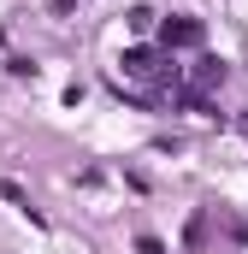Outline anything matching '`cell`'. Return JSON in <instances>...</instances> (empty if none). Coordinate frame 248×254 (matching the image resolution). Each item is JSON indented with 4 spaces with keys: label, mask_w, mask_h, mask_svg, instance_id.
Wrapping results in <instances>:
<instances>
[{
    "label": "cell",
    "mask_w": 248,
    "mask_h": 254,
    "mask_svg": "<svg viewBox=\"0 0 248 254\" xmlns=\"http://www.w3.org/2000/svg\"><path fill=\"white\" fill-rule=\"evenodd\" d=\"M178 60L172 54H160V48H124L119 60V89L130 83V89H178Z\"/></svg>",
    "instance_id": "obj_1"
},
{
    "label": "cell",
    "mask_w": 248,
    "mask_h": 254,
    "mask_svg": "<svg viewBox=\"0 0 248 254\" xmlns=\"http://www.w3.org/2000/svg\"><path fill=\"white\" fill-rule=\"evenodd\" d=\"M172 48H201V24L195 18H166V54Z\"/></svg>",
    "instance_id": "obj_2"
},
{
    "label": "cell",
    "mask_w": 248,
    "mask_h": 254,
    "mask_svg": "<svg viewBox=\"0 0 248 254\" xmlns=\"http://www.w3.org/2000/svg\"><path fill=\"white\" fill-rule=\"evenodd\" d=\"M136 249H142V254H166V249H160V243H154V237H142V243H136Z\"/></svg>",
    "instance_id": "obj_3"
},
{
    "label": "cell",
    "mask_w": 248,
    "mask_h": 254,
    "mask_svg": "<svg viewBox=\"0 0 248 254\" xmlns=\"http://www.w3.org/2000/svg\"><path fill=\"white\" fill-rule=\"evenodd\" d=\"M71 6H77V0H54V12H71Z\"/></svg>",
    "instance_id": "obj_4"
},
{
    "label": "cell",
    "mask_w": 248,
    "mask_h": 254,
    "mask_svg": "<svg viewBox=\"0 0 248 254\" xmlns=\"http://www.w3.org/2000/svg\"><path fill=\"white\" fill-rule=\"evenodd\" d=\"M243 130H248V113H243Z\"/></svg>",
    "instance_id": "obj_5"
}]
</instances>
